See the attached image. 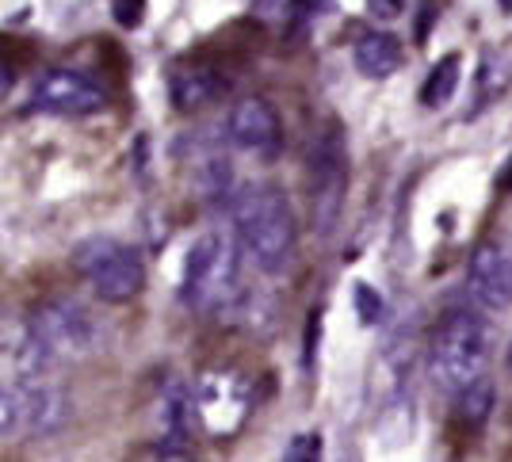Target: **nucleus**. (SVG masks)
I'll use <instances>...</instances> for the list:
<instances>
[{
	"label": "nucleus",
	"instance_id": "f257e3e1",
	"mask_svg": "<svg viewBox=\"0 0 512 462\" xmlns=\"http://www.w3.org/2000/svg\"><path fill=\"white\" fill-rule=\"evenodd\" d=\"M230 218H234L241 249L253 256L260 272L283 275L295 264L299 230H295V214L287 207V199L276 188L245 184L237 195H230Z\"/></svg>",
	"mask_w": 512,
	"mask_h": 462
},
{
	"label": "nucleus",
	"instance_id": "f03ea898",
	"mask_svg": "<svg viewBox=\"0 0 512 462\" xmlns=\"http://www.w3.org/2000/svg\"><path fill=\"white\" fill-rule=\"evenodd\" d=\"M241 256L226 233H203L188 249L180 298L199 314H234L241 302Z\"/></svg>",
	"mask_w": 512,
	"mask_h": 462
},
{
	"label": "nucleus",
	"instance_id": "7ed1b4c3",
	"mask_svg": "<svg viewBox=\"0 0 512 462\" xmlns=\"http://www.w3.org/2000/svg\"><path fill=\"white\" fill-rule=\"evenodd\" d=\"M486 363H490L486 321L470 310H455L444 317V325L432 336V352H428V375L436 382V390L459 398L474 378L486 375Z\"/></svg>",
	"mask_w": 512,
	"mask_h": 462
},
{
	"label": "nucleus",
	"instance_id": "20e7f679",
	"mask_svg": "<svg viewBox=\"0 0 512 462\" xmlns=\"http://www.w3.org/2000/svg\"><path fill=\"white\" fill-rule=\"evenodd\" d=\"M344 195H348V142H344V126L333 119L310 149V214L321 237L337 230Z\"/></svg>",
	"mask_w": 512,
	"mask_h": 462
},
{
	"label": "nucleus",
	"instance_id": "39448f33",
	"mask_svg": "<svg viewBox=\"0 0 512 462\" xmlns=\"http://www.w3.org/2000/svg\"><path fill=\"white\" fill-rule=\"evenodd\" d=\"M73 264L104 302H127L146 283V264H142L138 249L123 245L119 237H104V233L81 241L73 249Z\"/></svg>",
	"mask_w": 512,
	"mask_h": 462
},
{
	"label": "nucleus",
	"instance_id": "423d86ee",
	"mask_svg": "<svg viewBox=\"0 0 512 462\" xmlns=\"http://www.w3.org/2000/svg\"><path fill=\"white\" fill-rule=\"evenodd\" d=\"M4 420L0 432L4 440L12 436H50L69 420V401L65 394L43 378H16L12 386H4Z\"/></svg>",
	"mask_w": 512,
	"mask_h": 462
},
{
	"label": "nucleus",
	"instance_id": "0eeeda50",
	"mask_svg": "<svg viewBox=\"0 0 512 462\" xmlns=\"http://www.w3.org/2000/svg\"><path fill=\"white\" fill-rule=\"evenodd\" d=\"M27 329L31 336L43 344L54 363H65V359H85L96 352L100 344V333H96V321L85 306L77 302H43L39 310H31L27 317Z\"/></svg>",
	"mask_w": 512,
	"mask_h": 462
},
{
	"label": "nucleus",
	"instance_id": "6e6552de",
	"mask_svg": "<svg viewBox=\"0 0 512 462\" xmlns=\"http://www.w3.org/2000/svg\"><path fill=\"white\" fill-rule=\"evenodd\" d=\"M192 394L203 432L218 443L234 440L249 417V382L237 371H207L195 378Z\"/></svg>",
	"mask_w": 512,
	"mask_h": 462
},
{
	"label": "nucleus",
	"instance_id": "1a4fd4ad",
	"mask_svg": "<svg viewBox=\"0 0 512 462\" xmlns=\"http://www.w3.org/2000/svg\"><path fill=\"white\" fill-rule=\"evenodd\" d=\"M31 107L43 115H65V119H81L96 115L107 107V92L100 81H92L88 73L77 69H46L31 88Z\"/></svg>",
	"mask_w": 512,
	"mask_h": 462
},
{
	"label": "nucleus",
	"instance_id": "9d476101",
	"mask_svg": "<svg viewBox=\"0 0 512 462\" xmlns=\"http://www.w3.org/2000/svg\"><path fill=\"white\" fill-rule=\"evenodd\" d=\"M467 291L486 310H509L512 306V245L486 241L470 256Z\"/></svg>",
	"mask_w": 512,
	"mask_h": 462
},
{
	"label": "nucleus",
	"instance_id": "9b49d317",
	"mask_svg": "<svg viewBox=\"0 0 512 462\" xmlns=\"http://www.w3.org/2000/svg\"><path fill=\"white\" fill-rule=\"evenodd\" d=\"M230 138L241 149H249L256 157H272L283 138V126H279L276 107L260 96H249L230 111Z\"/></svg>",
	"mask_w": 512,
	"mask_h": 462
},
{
	"label": "nucleus",
	"instance_id": "f8f14e48",
	"mask_svg": "<svg viewBox=\"0 0 512 462\" xmlns=\"http://www.w3.org/2000/svg\"><path fill=\"white\" fill-rule=\"evenodd\" d=\"M226 92V81L211 69H176L169 77V96L176 111H199Z\"/></svg>",
	"mask_w": 512,
	"mask_h": 462
},
{
	"label": "nucleus",
	"instance_id": "ddd939ff",
	"mask_svg": "<svg viewBox=\"0 0 512 462\" xmlns=\"http://www.w3.org/2000/svg\"><path fill=\"white\" fill-rule=\"evenodd\" d=\"M356 69L371 81H383V77H394L402 69V42L386 31H371L356 42Z\"/></svg>",
	"mask_w": 512,
	"mask_h": 462
},
{
	"label": "nucleus",
	"instance_id": "4468645a",
	"mask_svg": "<svg viewBox=\"0 0 512 462\" xmlns=\"http://www.w3.org/2000/svg\"><path fill=\"white\" fill-rule=\"evenodd\" d=\"M459 77H463V58H459V54H444L440 62L432 65L425 88H421V104H425V107H444L451 96H455Z\"/></svg>",
	"mask_w": 512,
	"mask_h": 462
},
{
	"label": "nucleus",
	"instance_id": "2eb2a0df",
	"mask_svg": "<svg viewBox=\"0 0 512 462\" xmlns=\"http://www.w3.org/2000/svg\"><path fill=\"white\" fill-rule=\"evenodd\" d=\"M459 409H463V420H467L470 428H482L486 424V417H490L493 409V378H474L467 390L459 394Z\"/></svg>",
	"mask_w": 512,
	"mask_h": 462
},
{
	"label": "nucleus",
	"instance_id": "dca6fc26",
	"mask_svg": "<svg viewBox=\"0 0 512 462\" xmlns=\"http://www.w3.org/2000/svg\"><path fill=\"white\" fill-rule=\"evenodd\" d=\"M512 81V65L501 62L497 54H486L482 58V69H478V88H482V104H490L493 96H501Z\"/></svg>",
	"mask_w": 512,
	"mask_h": 462
},
{
	"label": "nucleus",
	"instance_id": "f3484780",
	"mask_svg": "<svg viewBox=\"0 0 512 462\" xmlns=\"http://www.w3.org/2000/svg\"><path fill=\"white\" fill-rule=\"evenodd\" d=\"M314 0H253V16L264 23H291L295 16H310Z\"/></svg>",
	"mask_w": 512,
	"mask_h": 462
},
{
	"label": "nucleus",
	"instance_id": "a211bd4d",
	"mask_svg": "<svg viewBox=\"0 0 512 462\" xmlns=\"http://www.w3.org/2000/svg\"><path fill=\"white\" fill-rule=\"evenodd\" d=\"M356 314H360L363 325H379L383 321V298L367 283H356Z\"/></svg>",
	"mask_w": 512,
	"mask_h": 462
},
{
	"label": "nucleus",
	"instance_id": "6ab92c4d",
	"mask_svg": "<svg viewBox=\"0 0 512 462\" xmlns=\"http://www.w3.org/2000/svg\"><path fill=\"white\" fill-rule=\"evenodd\" d=\"M111 16H115V23L119 27H142V20H146V0H111Z\"/></svg>",
	"mask_w": 512,
	"mask_h": 462
},
{
	"label": "nucleus",
	"instance_id": "aec40b11",
	"mask_svg": "<svg viewBox=\"0 0 512 462\" xmlns=\"http://www.w3.org/2000/svg\"><path fill=\"white\" fill-rule=\"evenodd\" d=\"M283 459H291V462L321 459V436H314V432H310V436H299V440L283 451Z\"/></svg>",
	"mask_w": 512,
	"mask_h": 462
},
{
	"label": "nucleus",
	"instance_id": "412c9836",
	"mask_svg": "<svg viewBox=\"0 0 512 462\" xmlns=\"http://www.w3.org/2000/svg\"><path fill=\"white\" fill-rule=\"evenodd\" d=\"M367 8H371L375 20H394V16H402L406 0H367Z\"/></svg>",
	"mask_w": 512,
	"mask_h": 462
},
{
	"label": "nucleus",
	"instance_id": "4be33fe9",
	"mask_svg": "<svg viewBox=\"0 0 512 462\" xmlns=\"http://www.w3.org/2000/svg\"><path fill=\"white\" fill-rule=\"evenodd\" d=\"M318 336H321V310H314V314H310V325H306V367H314Z\"/></svg>",
	"mask_w": 512,
	"mask_h": 462
},
{
	"label": "nucleus",
	"instance_id": "5701e85b",
	"mask_svg": "<svg viewBox=\"0 0 512 462\" xmlns=\"http://www.w3.org/2000/svg\"><path fill=\"white\" fill-rule=\"evenodd\" d=\"M436 16H440V12H436V4H432V0H425V4H421V20H417V42H421V46L428 42V27H432V20H436Z\"/></svg>",
	"mask_w": 512,
	"mask_h": 462
},
{
	"label": "nucleus",
	"instance_id": "b1692460",
	"mask_svg": "<svg viewBox=\"0 0 512 462\" xmlns=\"http://www.w3.org/2000/svg\"><path fill=\"white\" fill-rule=\"evenodd\" d=\"M497 188H501V191H512V157H509V165L501 168V176H497Z\"/></svg>",
	"mask_w": 512,
	"mask_h": 462
},
{
	"label": "nucleus",
	"instance_id": "393cba45",
	"mask_svg": "<svg viewBox=\"0 0 512 462\" xmlns=\"http://www.w3.org/2000/svg\"><path fill=\"white\" fill-rule=\"evenodd\" d=\"M501 4H505V12H512V0H501Z\"/></svg>",
	"mask_w": 512,
	"mask_h": 462
},
{
	"label": "nucleus",
	"instance_id": "a878e982",
	"mask_svg": "<svg viewBox=\"0 0 512 462\" xmlns=\"http://www.w3.org/2000/svg\"><path fill=\"white\" fill-rule=\"evenodd\" d=\"M509 367H512V344H509Z\"/></svg>",
	"mask_w": 512,
	"mask_h": 462
}]
</instances>
